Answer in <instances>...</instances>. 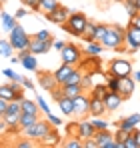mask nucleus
Instances as JSON below:
<instances>
[{"label":"nucleus","instance_id":"1","mask_svg":"<svg viewBox=\"0 0 140 148\" xmlns=\"http://www.w3.org/2000/svg\"><path fill=\"white\" fill-rule=\"evenodd\" d=\"M124 34H126V28L118 24H108L106 34L102 36L100 44L108 50H126L124 48Z\"/></svg>","mask_w":140,"mask_h":148},{"label":"nucleus","instance_id":"2","mask_svg":"<svg viewBox=\"0 0 140 148\" xmlns=\"http://www.w3.org/2000/svg\"><path fill=\"white\" fill-rule=\"evenodd\" d=\"M88 22L90 20L86 18V14H82V12H70L66 24H62V30L72 34V36H76V38H82V32L88 26Z\"/></svg>","mask_w":140,"mask_h":148},{"label":"nucleus","instance_id":"3","mask_svg":"<svg viewBox=\"0 0 140 148\" xmlns=\"http://www.w3.org/2000/svg\"><path fill=\"white\" fill-rule=\"evenodd\" d=\"M10 36H8V40H10V44L14 46V50H24V48H30V42H32V36H28L26 34V30H24L20 24H16L10 32H8Z\"/></svg>","mask_w":140,"mask_h":148},{"label":"nucleus","instance_id":"4","mask_svg":"<svg viewBox=\"0 0 140 148\" xmlns=\"http://www.w3.org/2000/svg\"><path fill=\"white\" fill-rule=\"evenodd\" d=\"M50 128H52V124L48 122L46 118H44V120H42V118H38L32 126L24 128L22 132H24V136H26V138H30V140H42L48 132H50Z\"/></svg>","mask_w":140,"mask_h":148},{"label":"nucleus","instance_id":"5","mask_svg":"<svg viewBox=\"0 0 140 148\" xmlns=\"http://www.w3.org/2000/svg\"><path fill=\"white\" fill-rule=\"evenodd\" d=\"M82 50L78 48L76 44H72V42H66V46L60 50V56H62V62H66V64H72V66H78V64H82Z\"/></svg>","mask_w":140,"mask_h":148},{"label":"nucleus","instance_id":"6","mask_svg":"<svg viewBox=\"0 0 140 148\" xmlns=\"http://www.w3.org/2000/svg\"><path fill=\"white\" fill-rule=\"evenodd\" d=\"M124 44H128V46H126V50H128L130 54H134L136 50H140V28H138V26H132V24L126 26Z\"/></svg>","mask_w":140,"mask_h":148},{"label":"nucleus","instance_id":"7","mask_svg":"<svg viewBox=\"0 0 140 148\" xmlns=\"http://www.w3.org/2000/svg\"><path fill=\"white\" fill-rule=\"evenodd\" d=\"M110 74H114V76H132V62L130 60H124V58H114V60H110Z\"/></svg>","mask_w":140,"mask_h":148},{"label":"nucleus","instance_id":"8","mask_svg":"<svg viewBox=\"0 0 140 148\" xmlns=\"http://www.w3.org/2000/svg\"><path fill=\"white\" fill-rule=\"evenodd\" d=\"M68 16H70V10L66 8V6H58V8H54L52 12H46L44 14V18H46L48 22H52V24H66V20H68Z\"/></svg>","mask_w":140,"mask_h":148},{"label":"nucleus","instance_id":"9","mask_svg":"<svg viewBox=\"0 0 140 148\" xmlns=\"http://www.w3.org/2000/svg\"><path fill=\"white\" fill-rule=\"evenodd\" d=\"M72 100H74V114H78V116L90 114V96L88 94L80 92L78 96H74Z\"/></svg>","mask_w":140,"mask_h":148},{"label":"nucleus","instance_id":"10","mask_svg":"<svg viewBox=\"0 0 140 148\" xmlns=\"http://www.w3.org/2000/svg\"><path fill=\"white\" fill-rule=\"evenodd\" d=\"M134 86H136L134 76H122V78H120V84H118V94H120L124 100L130 98L132 92H134Z\"/></svg>","mask_w":140,"mask_h":148},{"label":"nucleus","instance_id":"11","mask_svg":"<svg viewBox=\"0 0 140 148\" xmlns=\"http://www.w3.org/2000/svg\"><path fill=\"white\" fill-rule=\"evenodd\" d=\"M76 66H72V64H66V62H62L56 70H54V78H56V82L62 86V84H66V80H68V76L72 74V70H74Z\"/></svg>","mask_w":140,"mask_h":148},{"label":"nucleus","instance_id":"12","mask_svg":"<svg viewBox=\"0 0 140 148\" xmlns=\"http://www.w3.org/2000/svg\"><path fill=\"white\" fill-rule=\"evenodd\" d=\"M38 84L46 90V92H52L56 86H60L58 82H56V78H54V74H50V72H40L38 70Z\"/></svg>","mask_w":140,"mask_h":148},{"label":"nucleus","instance_id":"13","mask_svg":"<svg viewBox=\"0 0 140 148\" xmlns=\"http://www.w3.org/2000/svg\"><path fill=\"white\" fill-rule=\"evenodd\" d=\"M102 100H104V104H106V110H108V112L118 110V108L122 106V102H124V98H122L118 92H112V90H110V92H108Z\"/></svg>","mask_w":140,"mask_h":148},{"label":"nucleus","instance_id":"14","mask_svg":"<svg viewBox=\"0 0 140 148\" xmlns=\"http://www.w3.org/2000/svg\"><path fill=\"white\" fill-rule=\"evenodd\" d=\"M50 44L52 42H46V40H38V38H34L32 36V42H30V52L32 54H46L48 50H50Z\"/></svg>","mask_w":140,"mask_h":148},{"label":"nucleus","instance_id":"15","mask_svg":"<svg viewBox=\"0 0 140 148\" xmlns=\"http://www.w3.org/2000/svg\"><path fill=\"white\" fill-rule=\"evenodd\" d=\"M104 112H108L104 100L98 98V96H90V114L92 116H102Z\"/></svg>","mask_w":140,"mask_h":148},{"label":"nucleus","instance_id":"16","mask_svg":"<svg viewBox=\"0 0 140 148\" xmlns=\"http://www.w3.org/2000/svg\"><path fill=\"white\" fill-rule=\"evenodd\" d=\"M94 136V126L90 120H80L78 122V138L86 140V138H92Z\"/></svg>","mask_w":140,"mask_h":148},{"label":"nucleus","instance_id":"17","mask_svg":"<svg viewBox=\"0 0 140 148\" xmlns=\"http://www.w3.org/2000/svg\"><path fill=\"white\" fill-rule=\"evenodd\" d=\"M58 104V108H60V112L64 114V116H74V100L68 98V96H62V98L56 102Z\"/></svg>","mask_w":140,"mask_h":148},{"label":"nucleus","instance_id":"18","mask_svg":"<svg viewBox=\"0 0 140 148\" xmlns=\"http://www.w3.org/2000/svg\"><path fill=\"white\" fill-rule=\"evenodd\" d=\"M92 138L98 142V148H102L108 140H112V138H114V134L110 132V128H104V130H94V136H92Z\"/></svg>","mask_w":140,"mask_h":148},{"label":"nucleus","instance_id":"19","mask_svg":"<svg viewBox=\"0 0 140 148\" xmlns=\"http://www.w3.org/2000/svg\"><path fill=\"white\" fill-rule=\"evenodd\" d=\"M0 22H2V28L6 30V32H10L14 26L18 24V18L14 16V14H8V12H2L0 14Z\"/></svg>","mask_w":140,"mask_h":148},{"label":"nucleus","instance_id":"20","mask_svg":"<svg viewBox=\"0 0 140 148\" xmlns=\"http://www.w3.org/2000/svg\"><path fill=\"white\" fill-rule=\"evenodd\" d=\"M20 64H22L26 70H30V72H38V62H36V54H26L24 58H20Z\"/></svg>","mask_w":140,"mask_h":148},{"label":"nucleus","instance_id":"21","mask_svg":"<svg viewBox=\"0 0 140 148\" xmlns=\"http://www.w3.org/2000/svg\"><path fill=\"white\" fill-rule=\"evenodd\" d=\"M22 112H28V114H36V116H40V106H38V102L36 100H30V98H24L22 100Z\"/></svg>","mask_w":140,"mask_h":148},{"label":"nucleus","instance_id":"22","mask_svg":"<svg viewBox=\"0 0 140 148\" xmlns=\"http://www.w3.org/2000/svg\"><path fill=\"white\" fill-rule=\"evenodd\" d=\"M102 50H104V46H102L98 40H92V42H86V46H84V54H86V56H100Z\"/></svg>","mask_w":140,"mask_h":148},{"label":"nucleus","instance_id":"23","mask_svg":"<svg viewBox=\"0 0 140 148\" xmlns=\"http://www.w3.org/2000/svg\"><path fill=\"white\" fill-rule=\"evenodd\" d=\"M40 142H42L44 146H58V144H60V136H58V132H56V128H54V126L50 128V132H48Z\"/></svg>","mask_w":140,"mask_h":148},{"label":"nucleus","instance_id":"24","mask_svg":"<svg viewBox=\"0 0 140 148\" xmlns=\"http://www.w3.org/2000/svg\"><path fill=\"white\" fill-rule=\"evenodd\" d=\"M62 92H64V96L74 98V96H78L80 92H84V88H82L80 84H62Z\"/></svg>","mask_w":140,"mask_h":148},{"label":"nucleus","instance_id":"25","mask_svg":"<svg viewBox=\"0 0 140 148\" xmlns=\"http://www.w3.org/2000/svg\"><path fill=\"white\" fill-rule=\"evenodd\" d=\"M82 40H84V42L96 40V22H88V26H86L84 32H82Z\"/></svg>","mask_w":140,"mask_h":148},{"label":"nucleus","instance_id":"26","mask_svg":"<svg viewBox=\"0 0 140 148\" xmlns=\"http://www.w3.org/2000/svg\"><path fill=\"white\" fill-rule=\"evenodd\" d=\"M12 52H14V46L10 44V40H4V38H0V56L12 58Z\"/></svg>","mask_w":140,"mask_h":148},{"label":"nucleus","instance_id":"27","mask_svg":"<svg viewBox=\"0 0 140 148\" xmlns=\"http://www.w3.org/2000/svg\"><path fill=\"white\" fill-rule=\"evenodd\" d=\"M108 92H110V90H108L106 82H100V84H94V86H92V94H90V96H98V98H104V96H106Z\"/></svg>","mask_w":140,"mask_h":148},{"label":"nucleus","instance_id":"28","mask_svg":"<svg viewBox=\"0 0 140 148\" xmlns=\"http://www.w3.org/2000/svg\"><path fill=\"white\" fill-rule=\"evenodd\" d=\"M40 116H36V114H28V112H22V116H20V126L24 128H28V126H32V124L36 122Z\"/></svg>","mask_w":140,"mask_h":148},{"label":"nucleus","instance_id":"29","mask_svg":"<svg viewBox=\"0 0 140 148\" xmlns=\"http://www.w3.org/2000/svg\"><path fill=\"white\" fill-rule=\"evenodd\" d=\"M60 6V2L58 0H40V10L46 14V12H52L54 8H58Z\"/></svg>","mask_w":140,"mask_h":148},{"label":"nucleus","instance_id":"30","mask_svg":"<svg viewBox=\"0 0 140 148\" xmlns=\"http://www.w3.org/2000/svg\"><path fill=\"white\" fill-rule=\"evenodd\" d=\"M116 126L122 128V130H126V132H134V130H136V124H134V120H132L130 116H128V118H122Z\"/></svg>","mask_w":140,"mask_h":148},{"label":"nucleus","instance_id":"31","mask_svg":"<svg viewBox=\"0 0 140 148\" xmlns=\"http://www.w3.org/2000/svg\"><path fill=\"white\" fill-rule=\"evenodd\" d=\"M2 74L10 80V82H16V84H22V80H24V76H20V74H16L12 68H6V70H2Z\"/></svg>","mask_w":140,"mask_h":148},{"label":"nucleus","instance_id":"32","mask_svg":"<svg viewBox=\"0 0 140 148\" xmlns=\"http://www.w3.org/2000/svg\"><path fill=\"white\" fill-rule=\"evenodd\" d=\"M124 6H126V10H128V18L136 16V14L140 12L138 6H136V0H124Z\"/></svg>","mask_w":140,"mask_h":148},{"label":"nucleus","instance_id":"33","mask_svg":"<svg viewBox=\"0 0 140 148\" xmlns=\"http://www.w3.org/2000/svg\"><path fill=\"white\" fill-rule=\"evenodd\" d=\"M90 122H92L94 130H104V128H110V124L106 122V120H102V116H94Z\"/></svg>","mask_w":140,"mask_h":148},{"label":"nucleus","instance_id":"34","mask_svg":"<svg viewBox=\"0 0 140 148\" xmlns=\"http://www.w3.org/2000/svg\"><path fill=\"white\" fill-rule=\"evenodd\" d=\"M80 80H82V72L78 68H74L72 74L68 76V80H66V84H80Z\"/></svg>","mask_w":140,"mask_h":148},{"label":"nucleus","instance_id":"35","mask_svg":"<svg viewBox=\"0 0 140 148\" xmlns=\"http://www.w3.org/2000/svg\"><path fill=\"white\" fill-rule=\"evenodd\" d=\"M34 38H38V40H46V42H54L50 30H38V32L34 34Z\"/></svg>","mask_w":140,"mask_h":148},{"label":"nucleus","instance_id":"36","mask_svg":"<svg viewBox=\"0 0 140 148\" xmlns=\"http://www.w3.org/2000/svg\"><path fill=\"white\" fill-rule=\"evenodd\" d=\"M130 134H132V132H126V130L118 128V130H116V134H114V138H116L118 142H124V140H126V138H128Z\"/></svg>","mask_w":140,"mask_h":148},{"label":"nucleus","instance_id":"37","mask_svg":"<svg viewBox=\"0 0 140 148\" xmlns=\"http://www.w3.org/2000/svg\"><path fill=\"white\" fill-rule=\"evenodd\" d=\"M106 28H108V24H96V40H98V42H100L102 36L106 34Z\"/></svg>","mask_w":140,"mask_h":148},{"label":"nucleus","instance_id":"38","mask_svg":"<svg viewBox=\"0 0 140 148\" xmlns=\"http://www.w3.org/2000/svg\"><path fill=\"white\" fill-rule=\"evenodd\" d=\"M46 120L50 124H52V126H54V128H58V126H60V124H62V120H60V118H58V116H54V114H52V112H48L46 114Z\"/></svg>","mask_w":140,"mask_h":148},{"label":"nucleus","instance_id":"39","mask_svg":"<svg viewBox=\"0 0 140 148\" xmlns=\"http://www.w3.org/2000/svg\"><path fill=\"white\" fill-rule=\"evenodd\" d=\"M24 6H28L30 10H40V0H24Z\"/></svg>","mask_w":140,"mask_h":148},{"label":"nucleus","instance_id":"40","mask_svg":"<svg viewBox=\"0 0 140 148\" xmlns=\"http://www.w3.org/2000/svg\"><path fill=\"white\" fill-rule=\"evenodd\" d=\"M36 102H38V106H40V110H42L44 114H48V112H50V108H48V102L42 98V96H36Z\"/></svg>","mask_w":140,"mask_h":148},{"label":"nucleus","instance_id":"41","mask_svg":"<svg viewBox=\"0 0 140 148\" xmlns=\"http://www.w3.org/2000/svg\"><path fill=\"white\" fill-rule=\"evenodd\" d=\"M50 96H52V100H56V102H58V100L64 96V92H62V86H56V88L50 92Z\"/></svg>","mask_w":140,"mask_h":148},{"label":"nucleus","instance_id":"42","mask_svg":"<svg viewBox=\"0 0 140 148\" xmlns=\"http://www.w3.org/2000/svg\"><path fill=\"white\" fill-rule=\"evenodd\" d=\"M122 148H138V146H136V140H134V136H132V134L122 142Z\"/></svg>","mask_w":140,"mask_h":148},{"label":"nucleus","instance_id":"43","mask_svg":"<svg viewBox=\"0 0 140 148\" xmlns=\"http://www.w3.org/2000/svg\"><path fill=\"white\" fill-rule=\"evenodd\" d=\"M16 146H18V148H34V142H32L30 138H26V140H18Z\"/></svg>","mask_w":140,"mask_h":148},{"label":"nucleus","instance_id":"44","mask_svg":"<svg viewBox=\"0 0 140 148\" xmlns=\"http://www.w3.org/2000/svg\"><path fill=\"white\" fill-rule=\"evenodd\" d=\"M22 86L26 90H34V82H32L30 78H26V76H24V80H22Z\"/></svg>","mask_w":140,"mask_h":148},{"label":"nucleus","instance_id":"45","mask_svg":"<svg viewBox=\"0 0 140 148\" xmlns=\"http://www.w3.org/2000/svg\"><path fill=\"white\" fill-rule=\"evenodd\" d=\"M84 148H98V142L94 138H86L84 140Z\"/></svg>","mask_w":140,"mask_h":148},{"label":"nucleus","instance_id":"46","mask_svg":"<svg viewBox=\"0 0 140 148\" xmlns=\"http://www.w3.org/2000/svg\"><path fill=\"white\" fill-rule=\"evenodd\" d=\"M8 104H10V102H8V100L0 98V114H2V116H4V112H6V110H8Z\"/></svg>","mask_w":140,"mask_h":148},{"label":"nucleus","instance_id":"47","mask_svg":"<svg viewBox=\"0 0 140 148\" xmlns=\"http://www.w3.org/2000/svg\"><path fill=\"white\" fill-rule=\"evenodd\" d=\"M64 46H66V42H64V40H54V42H52V48H56L58 52L64 48Z\"/></svg>","mask_w":140,"mask_h":148},{"label":"nucleus","instance_id":"48","mask_svg":"<svg viewBox=\"0 0 140 148\" xmlns=\"http://www.w3.org/2000/svg\"><path fill=\"white\" fill-rule=\"evenodd\" d=\"M68 130H70V136H78V122H72L68 126Z\"/></svg>","mask_w":140,"mask_h":148},{"label":"nucleus","instance_id":"49","mask_svg":"<svg viewBox=\"0 0 140 148\" xmlns=\"http://www.w3.org/2000/svg\"><path fill=\"white\" fill-rule=\"evenodd\" d=\"M6 132H8V124L4 118H0V134H6Z\"/></svg>","mask_w":140,"mask_h":148},{"label":"nucleus","instance_id":"50","mask_svg":"<svg viewBox=\"0 0 140 148\" xmlns=\"http://www.w3.org/2000/svg\"><path fill=\"white\" fill-rule=\"evenodd\" d=\"M130 24H132V26H138V28H140V12L136 14V16H132V18H130Z\"/></svg>","mask_w":140,"mask_h":148},{"label":"nucleus","instance_id":"51","mask_svg":"<svg viewBox=\"0 0 140 148\" xmlns=\"http://www.w3.org/2000/svg\"><path fill=\"white\" fill-rule=\"evenodd\" d=\"M26 14H28V12H26V8H18V10L14 12V16H16V18H22V16H26Z\"/></svg>","mask_w":140,"mask_h":148},{"label":"nucleus","instance_id":"52","mask_svg":"<svg viewBox=\"0 0 140 148\" xmlns=\"http://www.w3.org/2000/svg\"><path fill=\"white\" fill-rule=\"evenodd\" d=\"M132 136H134V140H136V146L140 148V130H138V128H136V130L132 132Z\"/></svg>","mask_w":140,"mask_h":148},{"label":"nucleus","instance_id":"53","mask_svg":"<svg viewBox=\"0 0 140 148\" xmlns=\"http://www.w3.org/2000/svg\"><path fill=\"white\" fill-rule=\"evenodd\" d=\"M132 76H134V80H136V82H140V70H138V72H134Z\"/></svg>","mask_w":140,"mask_h":148},{"label":"nucleus","instance_id":"54","mask_svg":"<svg viewBox=\"0 0 140 148\" xmlns=\"http://www.w3.org/2000/svg\"><path fill=\"white\" fill-rule=\"evenodd\" d=\"M136 6H138V10H140V0H136Z\"/></svg>","mask_w":140,"mask_h":148},{"label":"nucleus","instance_id":"55","mask_svg":"<svg viewBox=\"0 0 140 148\" xmlns=\"http://www.w3.org/2000/svg\"><path fill=\"white\" fill-rule=\"evenodd\" d=\"M4 2H6V0H0V6H2V4H4Z\"/></svg>","mask_w":140,"mask_h":148},{"label":"nucleus","instance_id":"56","mask_svg":"<svg viewBox=\"0 0 140 148\" xmlns=\"http://www.w3.org/2000/svg\"><path fill=\"white\" fill-rule=\"evenodd\" d=\"M116 2H124V0H116Z\"/></svg>","mask_w":140,"mask_h":148},{"label":"nucleus","instance_id":"57","mask_svg":"<svg viewBox=\"0 0 140 148\" xmlns=\"http://www.w3.org/2000/svg\"><path fill=\"white\" fill-rule=\"evenodd\" d=\"M0 118H2V114H0Z\"/></svg>","mask_w":140,"mask_h":148},{"label":"nucleus","instance_id":"58","mask_svg":"<svg viewBox=\"0 0 140 148\" xmlns=\"http://www.w3.org/2000/svg\"><path fill=\"white\" fill-rule=\"evenodd\" d=\"M22 2H24V0H22Z\"/></svg>","mask_w":140,"mask_h":148}]
</instances>
